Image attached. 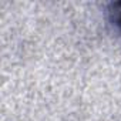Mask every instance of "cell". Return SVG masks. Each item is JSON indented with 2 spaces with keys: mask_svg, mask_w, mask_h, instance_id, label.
I'll list each match as a JSON object with an SVG mask.
<instances>
[{
  "mask_svg": "<svg viewBox=\"0 0 121 121\" xmlns=\"http://www.w3.org/2000/svg\"><path fill=\"white\" fill-rule=\"evenodd\" d=\"M112 14H114V20H115L117 26L121 29V3L112 4Z\"/></svg>",
  "mask_w": 121,
  "mask_h": 121,
  "instance_id": "cell-1",
  "label": "cell"
}]
</instances>
